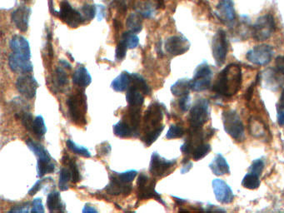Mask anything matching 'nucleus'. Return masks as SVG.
<instances>
[{"label":"nucleus","mask_w":284,"mask_h":213,"mask_svg":"<svg viewBox=\"0 0 284 213\" xmlns=\"http://www.w3.org/2000/svg\"><path fill=\"white\" fill-rule=\"evenodd\" d=\"M242 82L243 74L240 66L231 63L219 73L213 91L222 97H233L241 89Z\"/></svg>","instance_id":"f257e3e1"},{"label":"nucleus","mask_w":284,"mask_h":213,"mask_svg":"<svg viewBox=\"0 0 284 213\" xmlns=\"http://www.w3.org/2000/svg\"><path fill=\"white\" fill-rule=\"evenodd\" d=\"M28 148L38 157L37 161V173L38 178H43L46 174H50L55 171V162L49 155V152L43 148L40 143L31 139L26 141Z\"/></svg>","instance_id":"f03ea898"},{"label":"nucleus","mask_w":284,"mask_h":213,"mask_svg":"<svg viewBox=\"0 0 284 213\" xmlns=\"http://www.w3.org/2000/svg\"><path fill=\"white\" fill-rule=\"evenodd\" d=\"M67 104L72 122L77 125L86 124L87 97L84 91L71 95Z\"/></svg>","instance_id":"7ed1b4c3"},{"label":"nucleus","mask_w":284,"mask_h":213,"mask_svg":"<svg viewBox=\"0 0 284 213\" xmlns=\"http://www.w3.org/2000/svg\"><path fill=\"white\" fill-rule=\"evenodd\" d=\"M222 124L226 132L233 139L237 142L244 140V123L236 111L226 110L222 112Z\"/></svg>","instance_id":"20e7f679"},{"label":"nucleus","mask_w":284,"mask_h":213,"mask_svg":"<svg viewBox=\"0 0 284 213\" xmlns=\"http://www.w3.org/2000/svg\"><path fill=\"white\" fill-rule=\"evenodd\" d=\"M276 30V23L271 14H266L257 19L254 25L251 26L252 38L256 41H265L274 34Z\"/></svg>","instance_id":"39448f33"},{"label":"nucleus","mask_w":284,"mask_h":213,"mask_svg":"<svg viewBox=\"0 0 284 213\" xmlns=\"http://www.w3.org/2000/svg\"><path fill=\"white\" fill-rule=\"evenodd\" d=\"M209 119V103L207 99H198L190 109L189 122L191 128H202Z\"/></svg>","instance_id":"423d86ee"},{"label":"nucleus","mask_w":284,"mask_h":213,"mask_svg":"<svg viewBox=\"0 0 284 213\" xmlns=\"http://www.w3.org/2000/svg\"><path fill=\"white\" fill-rule=\"evenodd\" d=\"M213 70L207 63L198 65L192 79L190 80V88L194 92H203L209 89L213 78Z\"/></svg>","instance_id":"0eeeda50"},{"label":"nucleus","mask_w":284,"mask_h":213,"mask_svg":"<svg viewBox=\"0 0 284 213\" xmlns=\"http://www.w3.org/2000/svg\"><path fill=\"white\" fill-rule=\"evenodd\" d=\"M54 14H58L59 18L70 28H78L85 22L80 10H76L67 0H63L60 9Z\"/></svg>","instance_id":"6e6552de"},{"label":"nucleus","mask_w":284,"mask_h":213,"mask_svg":"<svg viewBox=\"0 0 284 213\" xmlns=\"http://www.w3.org/2000/svg\"><path fill=\"white\" fill-rule=\"evenodd\" d=\"M162 119L163 112L160 104L154 103L149 106L144 114V133L164 127L162 124Z\"/></svg>","instance_id":"1a4fd4ad"},{"label":"nucleus","mask_w":284,"mask_h":213,"mask_svg":"<svg viewBox=\"0 0 284 213\" xmlns=\"http://www.w3.org/2000/svg\"><path fill=\"white\" fill-rule=\"evenodd\" d=\"M155 184H156V182L154 180L149 181L148 176L144 173L140 174L137 182L138 200L141 201V200L149 199V198H155L158 202L165 205V203L162 201L159 193L156 192L155 190Z\"/></svg>","instance_id":"9d476101"},{"label":"nucleus","mask_w":284,"mask_h":213,"mask_svg":"<svg viewBox=\"0 0 284 213\" xmlns=\"http://www.w3.org/2000/svg\"><path fill=\"white\" fill-rule=\"evenodd\" d=\"M212 51L216 64L222 66L225 62L228 51L227 36L223 30H219L212 42Z\"/></svg>","instance_id":"9b49d317"},{"label":"nucleus","mask_w":284,"mask_h":213,"mask_svg":"<svg viewBox=\"0 0 284 213\" xmlns=\"http://www.w3.org/2000/svg\"><path fill=\"white\" fill-rule=\"evenodd\" d=\"M274 56V49L268 44H260L248 52L247 60L255 65L264 66L270 62Z\"/></svg>","instance_id":"f8f14e48"},{"label":"nucleus","mask_w":284,"mask_h":213,"mask_svg":"<svg viewBox=\"0 0 284 213\" xmlns=\"http://www.w3.org/2000/svg\"><path fill=\"white\" fill-rule=\"evenodd\" d=\"M38 86V82L32 75L25 74L17 78L16 88L18 91L30 99L35 97Z\"/></svg>","instance_id":"ddd939ff"},{"label":"nucleus","mask_w":284,"mask_h":213,"mask_svg":"<svg viewBox=\"0 0 284 213\" xmlns=\"http://www.w3.org/2000/svg\"><path fill=\"white\" fill-rule=\"evenodd\" d=\"M176 159L167 160L160 156L158 152H153L149 172L155 177H162L171 167L176 164Z\"/></svg>","instance_id":"4468645a"},{"label":"nucleus","mask_w":284,"mask_h":213,"mask_svg":"<svg viewBox=\"0 0 284 213\" xmlns=\"http://www.w3.org/2000/svg\"><path fill=\"white\" fill-rule=\"evenodd\" d=\"M8 66L14 73H29L33 70V65L30 61V58L14 52L8 57Z\"/></svg>","instance_id":"2eb2a0df"},{"label":"nucleus","mask_w":284,"mask_h":213,"mask_svg":"<svg viewBox=\"0 0 284 213\" xmlns=\"http://www.w3.org/2000/svg\"><path fill=\"white\" fill-rule=\"evenodd\" d=\"M164 48L168 54L178 56L189 51L190 43L187 38L183 36H172L165 41Z\"/></svg>","instance_id":"dca6fc26"},{"label":"nucleus","mask_w":284,"mask_h":213,"mask_svg":"<svg viewBox=\"0 0 284 213\" xmlns=\"http://www.w3.org/2000/svg\"><path fill=\"white\" fill-rule=\"evenodd\" d=\"M214 195L218 202L222 204H229L233 202L234 194L233 190L224 181L221 179H214L213 183Z\"/></svg>","instance_id":"f3484780"},{"label":"nucleus","mask_w":284,"mask_h":213,"mask_svg":"<svg viewBox=\"0 0 284 213\" xmlns=\"http://www.w3.org/2000/svg\"><path fill=\"white\" fill-rule=\"evenodd\" d=\"M217 15L224 25L232 26L236 20L233 0H220L217 6Z\"/></svg>","instance_id":"a211bd4d"},{"label":"nucleus","mask_w":284,"mask_h":213,"mask_svg":"<svg viewBox=\"0 0 284 213\" xmlns=\"http://www.w3.org/2000/svg\"><path fill=\"white\" fill-rule=\"evenodd\" d=\"M31 15V8L27 6H21L11 14V19L21 32H26L29 29V23Z\"/></svg>","instance_id":"6ab92c4d"},{"label":"nucleus","mask_w":284,"mask_h":213,"mask_svg":"<svg viewBox=\"0 0 284 213\" xmlns=\"http://www.w3.org/2000/svg\"><path fill=\"white\" fill-rule=\"evenodd\" d=\"M106 192L108 194L114 195V196H119L120 194L126 195L130 194L132 192V185L131 183H125L124 182L120 181L117 176H112L110 178V183L108 186H106Z\"/></svg>","instance_id":"aec40b11"},{"label":"nucleus","mask_w":284,"mask_h":213,"mask_svg":"<svg viewBox=\"0 0 284 213\" xmlns=\"http://www.w3.org/2000/svg\"><path fill=\"white\" fill-rule=\"evenodd\" d=\"M281 73L276 70V68H268L263 72V78L261 80L263 82V84L266 88L271 90H278L284 84V79L279 76Z\"/></svg>","instance_id":"412c9836"},{"label":"nucleus","mask_w":284,"mask_h":213,"mask_svg":"<svg viewBox=\"0 0 284 213\" xmlns=\"http://www.w3.org/2000/svg\"><path fill=\"white\" fill-rule=\"evenodd\" d=\"M10 49L14 53L31 58V50L29 41L21 35H14L9 42Z\"/></svg>","instance_id":"4be33fe9"},{"label":"nucleus","mask_w":284,"mask_h":213,"mask_svg":"<svg viewBox=\"0 0 284 213\" xmlns=\"http://www.w3.org/2000/svg\"><path fill=\"white\" fill-rule=\"evenodd\" d=\"M132 81H133V73L124 71L113 80L111 88L116 92H125L131 86Z\"/></svg>","instance_id":"5701e85b"},{"label":"nucleus","mask_w":284,"mask_h":213,"mask_svg":"<svg viewBox=\"0 0 284 213\" xmlns=\"http://www.w3.org/2000/svg\"><path fill=\"white\" fill-rule=\"evenodd\" d=\"M209 168L214 175L223 176L230 173L229 165L225 159L224 156L222 154L219 153L214 157L211 163L209 164Z\"/></svg>","instance_id":"b1692460"},{"label":"nucleus","mask_w":284,"mask_h":213,"mask_svg":"<svg viewBox=\"0 0 284 213\" xmlns=\"http://www.w3.org/2000/svg\"><path fill=\"white\" fill-rule=\"evenodd\" d=\"M73 83L82 88H86L92 83V77L84 66H79L76 68L72 77Z\"/></svg>","instance_id":"393cba45"},{"label":"nucleus","mask_w":284,"mask_h":213,"mask_svg":"<svg viewBox=\"0 0 284 213\" xmlns=\"http://www.w3.org/2000/svg\"><path fill=\"white\" fill-rule=\"evenodd\" d=\"M113 131L114 135L121 138H131V137H137L138 134L136 133L132 126L125 120H120L113 126Z\"/></svg>","instance_id":"a878e982"},{"label":"nucleus","mask_w":284,"mask_h":213,"mask_svg":"<svg viewBox=\"0 0 284 213\" xmlns=\"http://www.w3.org/2000/svg\"><path fill=\"white\" fill-rule=\"evenodd\" d=\"M126 100L129 106L141 107L144 103V94L138 88L131 84L126 92Z\"/></svg>","instance_id":"bb28decb"},{"label":"nucleus","mask_w":284,"mask_h":213,"mask_svg":"<svg viewBox=\"0 0 284 213\" xmlns=\"http://www.w3.org/2000/svg\"><path fill=\"white\" fill-rule=\"evenodd\" d=\"M47 207L50 213L64 212L65 205L62 203L61 195L57 191L50 192L47 197Z\"/></svg>","instance_id":"cd10ccee"},{"label":"nucleus","mask_w":284,"mask_h":213,"mask_svg":"<svg viewBox=\"0 0 284 213\" xmlns=\"http://www.w3.org/2000/svg\"><path fill=\"white\" fill-rule=\"evenodd\" d=\"M267 127L262 121V119L258 118H251L249 119V132L252 134L254 138H264L266 134Z\"/></svg>","instance_id":"c85d7f7f"},{"label":"nucleus","mask_w":284,"mask_h":213,"mask_svg":"<svg viewBox=\"0 0 284 213\" xmlns=\"http://www.w3.org/2000/svg\"><path fill=\"white\" fill-rule=\"evenodd\" d=\"M190 80L188 78H182L173 84L171 87V92L176 97H183L189 94Z\"/></svg>","instance_id":"c756f323"},{"label":"nucleus","mask_w":284,"mask_h":213,"mask_svg":"<svg viewBox=\"0 0 284 213\" xmlns=\"http://www.w3.org/2000/svg\"><path fill=\"white\" fill-rule=\"evenodd\" d=\"M143 18L144 17L139 13H133L130 14L126 21V25L128 30L135 33L140 32L143 29Z\"/></svg>","instance_id":"7c9ffc66"},{"label":"nucleus","mask_w":284,"mask_h":213,"mask_svg":"<svg viewBox=\"0 0 284 213\" xmlns=\"http://www.w3.org/2000/svg\"><path fill=\"white\" fill-rule=\"evenodd\" d=\"M141 107H133V106H130L129 110H128V115H127V119L128 121L127 122L129 123L132 127H133L136 133L138 135V128L140 126L141 121Z\"/></svg>","instance_id":"2f4dec72"},{"label":"nucleus","mask_w":284,"mask_h":213,"mask_svg":"<svg viewBox=\"0 0 284 213\" xmlns=\"http://www.w3.org/2000/svg\"><path fill=\"white\" fill-rule=\"evenodd\" d=\"M32 132L38 138L42 139L46 134L47 127L44 119L41 115L35 117L32 123Z\"/></svg>","instance_id":"473e14b6"},{"label":"nucleus","mask_w":284,"mask_h":213,"mask_svg":"<svg viewBox=\"0 0 284 213\" xmlns=\"http://www.w3.org/2000/svg\"><path fill=\"white\" fill-rule=\"evenodd\" d=\"M54 83L56 85V88L64 89L65 87L68 85V78L67 73L62 67L56 68L54 74Z\"/></svg>","instance_id":"72a5a7b5"},{"label":"nucleus","mask_w":284,"mask_h":213,"mask_svg":"<svg viewBox=\"0 0 284 213\" xmlns=\"http://www.w3.org/2000/svg\"><path fill=\"white\" fill-rule=\"evenodd\" d=\"M242 186L249 190H255L260 186L259 176L254 173H247L242 181Z\"/></svg>","instance_id":"f704fd0d"},{"label":"nucleus","mask_w":284,"mask_h":213,"mask_svg":"<svg viewBox=\"0 0 284 213\" xmlns=\"http://www.w3.org/2000/svg\"><path fill=\"white\" fill-rule=\"evenodd\" d=\"M120 41H122L128 49H136L139 44V38L137 34L135 32H131L129 30L123 33Z\"/></svg>","instance_id":"c9c22d12"},{"label":"nucleus","mask_w":284,"mask_h":213,"mask_svg":"<svg viewBox=\"0 0 284 213\" xmlns=\"http://www.w3.org/2000/svg\"><path fill=\"white\" fill-rule=\"evenodd\" d=\"M72 182V173L69 168L63 167L60 172L59 187L61 191H66L69 188V183Z\"/></svg>","instance_id":"e433bc0d"},{"label":"nucleus","mask_w":284,"mask_h":213,"mask_svg":"<svg viewBox=\"0 0 284 213\" xmlns=\"http://www.w3.org/2000/svg\"><path fill=\"white\" fill-rule=\"evenodd\" d=\"M210 151H211V146H210V144L203 142V143H201V144L195 148L191 156H192V159L194 160V161H199V160L203 158L204 156H207Z\"/></svg>","instance_id":"4c0bfd02"},{"label":"nucleus","mask_w":284,"mask_h":213,"mask_svg":"<svg viewBox=\"0 0 284 213\" xmlns=\"http://www.w3.org/2000/svg\"><path fill=\"white\" fill-rule=\"evenodd\" d=\"M132 85L138 88L144 95H148L150 93V88H149V84L144 79V77L139 75L138 73H133Z\"/></svg>","instance_id":"58836bf2"},{"label":"nucleus","mask_w":284,"mask_h":213,"mask_svg":"<svg viewBox=\"0 0 284 213\" xmlns=\"http://www.w3.org/2000/svg\"><path fill=\"white\" fill-rule=\"evenodd\" d=\"M66 145L68 147V149L71 151L73 152L74 153L80 155V156L90 158L91 157V153L89 151V149L84 148V146H79L77 143H74L73 141L71 139H68L66 141Z\"/></svg>","instance_id":"ea45409f"},{"label":"nucleus","mask_w":284,"mask_h":213,"mask_svg":"<svg viewBox=\"0 0 284 213\" xmlns=\"http://www.w3.org/2000/svg\"><path fill=\"white\" fill-rule=\"evenodd\" d=\"M164 129V127H161L159 129L155 130V131H151V132H146L144 133V137L142 138V140L144 142V144L146 147H150L153 143L156 142L158 138H159L162 131Z\"/></svg>","instance_id":"a19ab883"},{"label":"nucleus","mask_w":284,"mask_h":213,"mask_svg":"<svg viewBox=\"0 0 284 213\" xmlns=\"http://www.w3.org/2000/svg\"><path fill=\"white\" fill-rule=\"evenodd\" d=\"M185 131L184 127L179 124H172L169 127L166 138L167 139H175V138H180L184 135Z\"/></svg>","instance_id":"79ce46f5"},{"label":"nucleus","mask_w":284,"mask_h":213,"mask_svg":"<svg viewBox=\"0 0 284 213\" xmlns=\"http://www.w3.org/2000/svg\"><path fill=\"white\" fill-rule=\"evenodd\" d=\"M67 159H68V161H65L64 159L63 160L69 167L71 173H72V183H79L80 181V178H81L78 166L76 164L75 161L73 159H69V157L68 156H67Z\"/></svg>","instance_id":"37998d69"},{"label":"nucleus","mask_w":284,"mask_h":213,"mask_svg":"<svg viewBox=\"0 0 284 213\" xmlns=\"http://www.w3.org/2000/svg\"><path fill=\"white\" fill-rule=\"evenodd\" d=\"M114 173L120 181L124 182L125 183H131L138 175V172L136 170H128L123 172V173Z\"/></svg>","instance_id":"c03bdc74"},{"label":"nucleus","mask_w":284,"mask_h":213,"mask_svg":"<svg viewBox=\"0 0 284 213\" xmlns=\"http://www.w3.org/2000/svg\"><path fill=\"white\" fill-rule=\"evenodd\" d=\"M80 12H81L82 15L84 17L85 22L87 20H92L95 18V15L97 14V8L95 5H90V4H86V5L83 6L80 8Z\"/></svg>","instance_id":"a18cd8bd"},{"label":"nucleus","mask_w":284,"mask_h":213,"mask_svg":"<svg viewBox=\"0 0 284 213\" xmlns=\"http://www.w3.org/2000/svg\"><path fill=\"white\" fill-rule=\"evenodd\" d=\"M264 165L265 164H264V161L263 159L259 158V159L254 160L249 167V172L257 174L260 177L263 173V169H264Z\"/></svg>","instance_id":"49530a36"},{"label":"nucleus","mask_w":284,"mask_h":213,"mask_svg":"<svg viewBox=\"0 0 284 213\" xmlns=\"http://www.w3.org/2000/svg\"><path fill=\"white\" fill-rule=\"evenodd\" d=\"M20 119H21L22 124L24 125V127L29 132H32V123H33V120H34V119L32 118V114L29 112H25L21 114Z\"/></svg>","instance_id":"de8ad7c7"},{"label":"nucleus","mask_w":284,"mask_h":213,"mask_svg":"<svg viewBox=\"0 0 284 213\" xmlns=\"http://www.w3.org/2000/svg\"><path fill=\"white\" fill-rule=\"evenodd\" d=\"M127 49H128L125 43H123L122 41H119V43L117 45L116 52H115V58L118 61H122L125 59Z\"/></svg>","instance_id":"09e8293b"},{"label":"nucleus","mask_w":284,"mask_h":213,"mask_svg":"<svg viewBox=\"0 0 284 213\" xmlns=\"http://www.w3.org/2000/svg\"><path fill=\"white\" fill-rule=\"evenodd\" d=\"M179 108L183 112H187V111L189 110L190 107H191V97H190L189 94L180 97V99L179 101Z\"/></svg>","instance_id":"8fccbe9b"},{"label":"nucleus","mask_w":284,"mask_h":213,"mask_svg":"<svg viewBox=\"0 0 284 213\" xmlns=\"http://www.w3.org/2000/svg\"><path fill=\"white\" fill-rule=\"evenodd\" d=\"M31 208H32L31 213H43L45 212L41 197H37L33 199Z\"/></svg>","instance_id":"3c124183"},{"label":"nucleus","mask_w":284,"mask_h":213,"mask_svg":"<svg viewBox=\"0 0 284 213\" xmlns=\"http://www.w3.org/2000/svg\"><path fill=\"white\" fill-rule=\"evenodd\" d=\"M46 180L47 179H40V180H38V182L32 186V188L30 189V191H29V195H30V196H34V195L42 188L43 183H45Z\"/></svg>","instance_id":"603ef678"},{"label":"nucleus","mask_w":284,"mask_h":213,"mask_svg":"<svg viewBox=\"0 0 284 213\" xmlns=\"http://www.w3.org/2000/svg\"><path fill=\"white\" fill-rule=\"evenodd\" d=\"M275 68L282 75L284 76V56H279L275 61Z\"/></svg>","instance_id":"864d4df0"},{"label":"nucleus","mask_w":284,"mask_h":213,"mask_svg":"<svg viewBox=\"0 0 284 213\" xmlns=\"http://www.w3.org/2000/svg\"><path fill=\"white\" fill-rule=\"evenodd\" d=\"M30 208V203H25L24 206H18L12 208L9 213H29L31 212L29 208Z\"/></svg>","instance_id":"5fc2aeb1"},{"label":"nucleus","mask_w":284,"mask_h":213,"mask_svg":"<svg viewBox=\"0 0 284 213\" xmlns=\"http://www.w3.org/2000/svg\"><path fill=\"white\" fill-rule=\"evenodd\" d=\"M84 213H97V210L95 207H93V206L89 205V204H87V205L84 206V209L82 211Z\"/></svg>","instance_id":"6e6d98bb"},{"label":"nucleus","mask_w":284,"mask_h":213,"mask_svg":"<svg viewBox=\"0 0 284 213\" xmlns=\"http://www.w3.org/2000/svg\"><path fill=\"white\" fill-rule=\"evenodd\" d=\"M277 108H278V111L284 110V89L283 92H282L281 97H280V99H279V103L277 105Z\"/></svg>","instance_id":"4d7b16f0"},{"label":"nucleus","mask_w":284,"mask_h":213,"mask_svg":"<svg viewBox=\"0 0 284 213\" xmlns=\"http://www.w3.org/2000/svg\"><path fill=\"white\" fill-rule=\"evenodd\" d=\"M278 122L280 126H284V110L279 111L278 114Z\"/></svg>","instance_id":"13d9d810"},{"label":"nucleus","mask_w":284,"mask_h":213,"mask_svg":"<svg viewBox=\"0 0 284 213\" xmlns=\"http://www.w3.org/2000/svg\"><path fill=\"white\" fill-rule=\"evenodd\" d=\"M60 64L61 65L62 68H66V69H68V70L72 69V66H71L70 63L68 61H66V60H60Z\"/></svg>","instance_id":"bf43d9fd"},{"label":"nucleus","mask_w":284,"mask_h":213,"mask_svg":"<svg viewBox=\"0 0 284 213\" xmlns=\"http://www.w3.org/2000/svg\"><path fill=\"white\" fill-rule=\"evenodd\" d=\"M192 162H187V163H186V164H184V167L182 168L181 173H183V174L188 173V172H189V171L190 169L192 168Z\"/></svg>","instance_id":"052dcab7"},{"label":"nucleus","mask_w":284,"mask_h":213,"mask_svg":"<svg viewBox=\"0 0 284 213\" xmlns=\"http://www.w3.org/2000/svg\"><path fill=\"white\" fill-rule=\"evenodd\" d=\"M101 150L100 152L103 154V155H107L108 152H110L111 151V146L108 145V146H101Z\"/></svg>","instance_id":"680f3d73"},{"label":"nucleus","mask_w":284,"mask_h":213,"mask_svg":"<svg viewBox=\"0 0 284 213\" xmlns=\"http://www.w3.org/2000/svg\"><path fill=\"white\" fill-rule=\"evenodd\" d=\"M24 1H27V0H24Z\"/></svg>","instance_id":"e2e57ef3"}]
</instances>
